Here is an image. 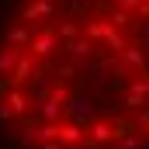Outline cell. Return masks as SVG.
I'll use <instances>...</instances> for the list:
<instances>
[{
	"instance_id": "6da1fadb",
	"label": "cell",
	"mask_w": 149,
	"mask_h": 149,
	"mask_svg": "<svg viewBox=\"0 0 149 149\" xmlns=\"http://www.w3.org/2000/svg\"><path fill=\"white\" fill-rule=\"evenodd\" d=\"M0 149H149V0H0Z\"/></svg>"
}]
</instances>
